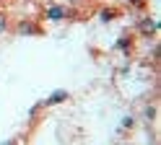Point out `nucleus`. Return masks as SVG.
I'll return each mask as SVG.
<instances>
[{"label":"nucleus","mask_w":161,"mask_h":145,"mask_svg":"<svg viewBox=\"0 0 161 145\" xmlns=\"http://www.w3.org/2000/svg\"><path fill=\"white\" fill-rule=\"evenodd\" d=\"M8 31H11V16L0 8V36H5Z\"/></svg>","instance_id":"nucleus-10"},{"label":"nucleus","mask_w":161,"mask_h":145,"mask_svg":"<svg viewBox=\"0 0 161 145\" xmlns=\"http://www.w3.org/2000/svg\"><path fill=\"white\" fill-rule=\"evenodd\" d=\"M122 3L130 10H135V13H146V10H148V0H122Z\"/></svg>","instance_id":"nucleus-9"},{"label":"nucleus","mask_w":161,"mask_h":145,"mask_svg":"<svg viewBox=\"0 0 161 145\" xmlns=\"http://www.w3.org/2000/svg\"><path fill=\"white\" fill-rule=\"evenodd\" d=\"M13 31L18 36H42L44 34V26L39 24L36 18H18L13 24Z\"/></svg>","instance_id":"nucleus-4"},{"label":"nucleus","mask_w":161,"mask_h":145,"mask_svg":"<svg viewBox=\"0 0 161 145\" xmlns=\"http://www.w3.org/2000/svg\"><path fill=\"white\" fill-rule=\"evenodd\" d=\"M156 101H148L146 104V106H140V119H143L146 124H153L156 122Z\"/></svg>","instance_id":"nucleus-8"},{"label":"nucleus","mask_w":161,"mask_h":145,"mask_svg":"<svg viewBox=\"0 0 161 145\" xmlns=\"http://www.w3.org/2000/svg\"><path fill=\"white\" fill-rule=\"evenodd\" d=\"M0 3H5V0H0Z\"/></svg>","instance_id":"nucleus-13"},{"label":"nucleus","mask_w":161,"mask_h":145,"mask_svg":"<svg viewBox=\"0 0 161 145\" xmlns=\"http://www.w3.org/2000/svg\"><path fill=\"white\" fill-rule=\"evenodd\" d=\"M70 99V91H65V88H57V91H52L47 99H42V104H44V109H49V106H57V104H65Z\"/></svg>","instance_id":"nucleus-6"},{"label":"nucleus","mask_w":161,"mask_h":145,"mask_svg":"<svg viewBox=\"0 0 161 145\" xmlns=\"http://www.w3.org/2000/svg\"><path fill=\"white\" fill-rule=\"evenodd\" d=\"M112 52H117L119 57L130 60V57L135 55V34H133L130 29L119 31V34H117V39H114V44H112Z\"/></svg>","instance_id":"nucleus-3"},{"label":"nucleus","mask_w":161,"mask_h":145,"mask_svg":"<svg viewBox=\"0 0 161 145\" xmlns=\"http://www.w3.org/2000/svg\"><path fill=\"white\" fill-rule=\"evenodd\" d=\"M42 111H44V104H42V101H36V104H34V106H31V109H29V122H31V124H34V122L39 119V114H42Z\"/></svg>","instance_id":"nucleus-11"},{"label":"nucleus","mask_w":161,"mask_h":145,"mask_svg":"<svg viewBox=\"0 0 161 145\" xmlns=\"http://www.w3.org/2000/svg\"><path fill=\"white\" fill-rule=\"evenodd\" d=\"M117 18H119V8H114V5H99L96 8V21L99 24L109 26V24H114Z\"/></svg>","instance_id":"nucleus-5"},{"label":"nucleus","mask_w":161,"mask_h":145,"mask_svg":"<svg viewBox=\"0 0 161 145\" xmlns=\"http://www.w3.org/2000/svg\"><path fill=\"white\" fill-rule=\"evenodd\" d=\"M135 124H138V117H135V114H125V117L119 119V124H117V135H127V132H133V130H135Z\"/></svg>","instance_id":"nucleus-7"},{"label":"nucleus","mask_w":161,"mask_h":145,"mask_svg":"<svg viewBox=\"0 0 161 145\" xmlns=\"http://www.w3.org/2000/svg\"><path fill=\"white\" fill-rule=\"evenodd\" d=\"M158 29H161V24L156 21V16H151L146 10V13H135V29H130V31H135V36H140V39L153 41L158 36Z\"/></svg>","instance_id":"nucleus-2"},{"label":"nucleus","mask_w":161,"mask_h":145,"mask_svg":"<svg viewBox=\"0 0 161 145\" xmlns=\"http://www.w3.org/2000/svg\"><path fill=\"white\" fill-rule=\"evenodd\" d=\"M26 137L24 135H11V137H5V140H0V145H24Z\"/></svg>","instance_id":"nucleus-12"},{"label":"nucleus","mask_w":161,"mask_h":145,"mask_svg":"<svg viewBox=\"0 0 161 145\" xmlns=\"http://www.w3.org/2000/svg\"><path fill=\"white\" fill-rule=\"evenodd\" d=\"M39 16L47 24H68V21H75L80 13H78V8H70V5L57 3V0H49V3H44L39 8Z\"/></svg>","instance_id":"nucleus-1"}]
</instances>
